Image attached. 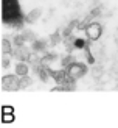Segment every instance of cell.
Segmentation results:
<instances>
[{"instance_id": "1", "label": "cell", "mask_w": 118, "mask_h": 128, "mask_svg": "<svg viewBox=\"0 0 118 128\" xmlns=\"http://www.w3.org/2000/svg\"><path fill=\"white\" fill-rule=\"evenodd\" d=\"M3 22L5 24H16L22 19V12L19 8L17 0H3Z\"/></svg>"}, {"instance_id": "2", "label": "cell", "mask_w": 118, "mask_h": 128, "mask_svg": "<svg viewBox=\"0 0 118 128\" xmlns=\"http://www.w3.org/2000/svg\"><path fill=\"white\" fill-rule=\"evenodd\" d=\"M75 46H76V47H82V46H84V41H81V39H78L76 42H75Z\"/></svg>"}]
</instances>
